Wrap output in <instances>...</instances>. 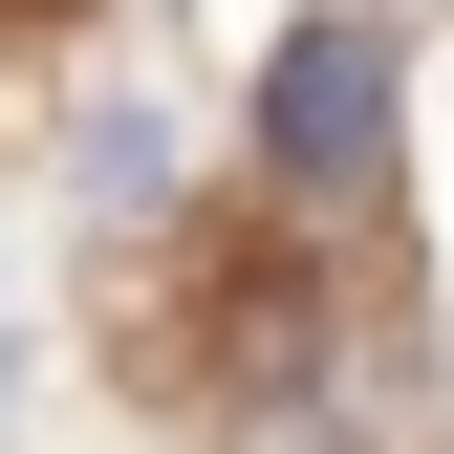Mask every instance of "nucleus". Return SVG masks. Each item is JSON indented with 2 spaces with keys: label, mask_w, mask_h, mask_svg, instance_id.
Returning <instances> with one entry per match:
<instances>
[{
  "label": "nucleus",
  "mask_w": 454,
  "mask_h": 454,
  "mask_svg": "<svg viewBox=\"0 0 454 454\" xmlns=\"http://www.w3.org/2000/svg\"><path fill=\"white\" fill-rule=\"evenodd\" d=\"M389 87H411V43L325 0V22L260 66V174H281V195H368V174H389Z\"/></svg>",
  "instance_id": "f257e3e1"
}]
</instances>
